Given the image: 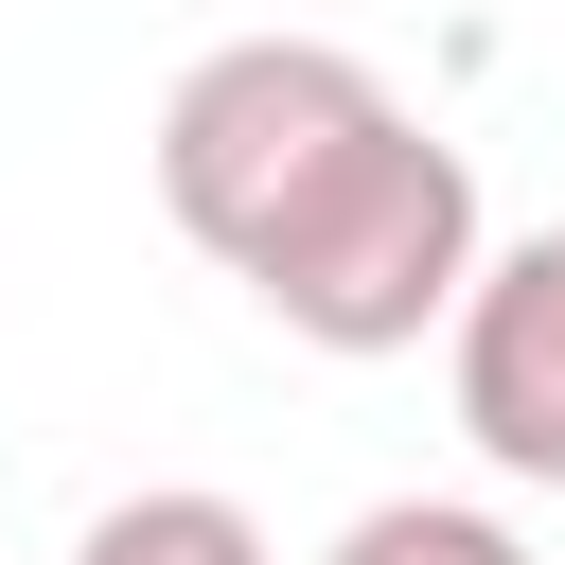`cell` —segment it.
Wrapping results in <instances>:
<instances>
[{
  "mask_svg": "<svg viewBox=\"0 0 565 565\" xmlns=\"http://www.w3.org/2000/svg\"><path fill=\"white\" fill-rule=\"evenodd\" d=\"M159 212L300 335V353H406L477 300V159L353 53V35H230L159 88Z\"/></svg>",
  "mask_w": 565,
  "mask_h": 565,
  "instance_id": "6da1fadb",
  "label": "cell"
},
{
  "mask_svg": "<svg viewBox=\"0 0 565 565\" xmlns=\"http://www.w3.org/2000/svg\"><path fill=\"white\" fill-rule=\"evenodd\" d=\"M441 353H459V441H477L494 477H530V494H565V230H530V247H494Z\"/></svg>",
  "mask_w": 565,
  "mask_h": 565,
  "instance_id": "7a4b0ae2",
  "label": "cell"
},
{
  "mask_svg": "<svg viewBox=\"0 0 565 565\" xmlns=\"http://www.w3.org/2000/svg\"><path fill=\"white\" fill-rule=\"evenodd\" d=\"M71 565H282V547H265L247 494H212V477H141V494H106V512L71 530Z\"/></svg>",
  "mask_w": 565,
  "mask_h": 565,
  "instance_id": "3957f363",
  "label": "cell"
},
{
  "mask_svg": "<svg viewBox=\"0 0 565 565\" xmlns=\"http://www.w3.org/2000/svg\"><path fill=\"white\" fill-rule=\"evenodd\" d=\"M318 565H530V530H512V512H477V494H371Z\"/></svg>",
  "mask_w": 565,
  "mask_h": 565,
  "instance_id": "277c9868",
  "label": "cell"
}]
</instances>
